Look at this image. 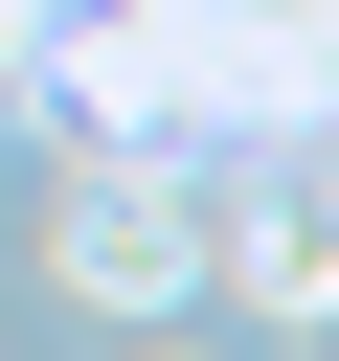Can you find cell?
<instances>
[{
    "instance_id": "7a4b0ae2",
    "label": "cell",
    "mask_w": 339,
    "mask_h": 361,
    "mask_svg": "<svg viewBox=\"0 0 339 361\" xmlns=\"http://www.w3.org/2000/svg\"><path fill=\"white\" fill-rule=\"evenodd\" d=\"M203 293H249V316H339V135H316V158H294V135H249Z\"/></svg>"
},
{
    "instance_id": "6da1fadb",
    "label": "cell",
    "mask_w": 339,
    "mask_h": 361,
    "mask_svg": "<svg viewBox=\"0 0 339 361\" xmlns=\"http://www.w3.org/2000/svg\"><path fill=\"white\" fill-rule=\"evenodd\" d=\"M68 293H113V316H181V293H203L181 135H90V158H68Z\"/></svg>"
}]
</instances>
